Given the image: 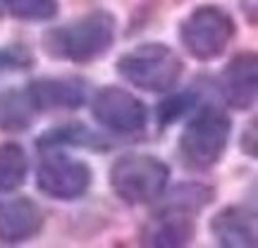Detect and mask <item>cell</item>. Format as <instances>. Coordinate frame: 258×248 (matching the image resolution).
<instances>
[{"mask_svg":"<svg viewBox=\"0 0 258 248\" xmlns=\"http://www.w3.org/2000/svg\"><path fill=\"white\" fill-rule=\"evenodd\" d=\"M115 43V17L105 10H93L70 24L48 29L41 46L50 57L86 64L103 57Z\"/></svg>","mask_w":258,"mask_h":248,"instance_id":"cell-1","label":"cell"},{"mask_svg":"<svg viewBox=\"0 0 258 248\" xmlns=\"http://www.w3.org/2000/svg\"><path fill=\"white\" fill-rule=\"evenodd\" d=\"M232 122L220 108H203L186 122L179 136V157L189 170L206 172L222 160L230 143Z\"/></svg>","mask_w":258,"mask_h":248,"instance_id":"cell-2","label":"cell"},{"mask_svg":"<svg viewBox=\"0 0 258 248\" xmlns=\"http://www.w3.org/2000/svg\"><path fill=\"white\" fill-rule=\"evenodd\" d=\"M117 72L127 84L141 91H172L184 72V64L165 43H144L117 60Z\"/></svg>","mask_w":258,"mask_h":248,"instance_id":"cell-3","label":"cell"},{"mask_svg":"<svg viewBox=\"0 0 258 248\" xmlns=\"http://www.w3.org/2000/svg\"><path fill=\"white\" fill-rule=\"evenodd\" d=\"M170 184V167L156 155H122L110 167V186L129 205L153 203Z\"/></svg>","mask_w":258,"mask_h":248,"instance_id":"cell-4","label":"cell"},{"mask_svg":"<svg viewBox=\"0 0 258 248\" xmlns=\"http://www.w3.org/2000/svg\"><path fill=\"white\" fill-rule=\"evenodd\" d=\"M234 38V19L218 5H201L179 24V41L186 53L201 62H211L225 53Z\"/></svg>","mask_w":258,"mask_h":248,"instance_id":"cell-5","label":"cell"},{"mask_svg":"<svg viewBox=\"0 0 258 248\" xmlns=\"http://www.w3.org/2000/svg\"><path fill=\"white\" fill-rule=\"evenodd\" d=\"M36 186L57 201H74L82 198L91 186V167L84 160L64 155L60 150H46L43 160L36 170Z\"/></svg>","mask_w":258,"mask_h":248,"instance_id":"cell-6","label":"cell"},{"mask_svg":"<svg viewBox=\"0 0 258 248\" xmlns=\"http://www.w3.org/2000/svg\"><path fill=\"white\" fill-rule=\"evenodd\" d=\"M91 115L101 127L120 136H134L146 129L148 122L146 105L120 86H103L93 96Z\"/></svg>","mask_w":258,"mask_h":248,"instance_id":"cell-7","label":"cell"},{"mask_svg":"<svg viewBox=\"0 0 258 248\" xmlns=\"http://www.w3.org/2000/svg\"><path fill=\"white\" fill-rule=\"evenodd\" d=\"M24 96L34 112L77 110L86 101V86L72 76H43L29 84Z\"/></svg>","mask_w":258,"mask_h":248,"instance_id":"cell-8","label":"cell"},{"mask_svg":"<svg viewBox=\"0 0 258 248\" xmlns=\"http://www.w3.org/2000/svg\"><path fill=\"white\" fill-rule=\"evenodd\" d=\"M225 101L237 110H249L256 103L258 84V57L256 53H239L232 57L220 76Z\"/></svg>","mask_w":258,"mask_h":248,"instance_id":"cell-9","label":"cell"},{"mask_svg":"<svg viewBox=\"0 0 258 248\" xmlns=\"http://www.w3.org/2000/svg\"><path fill=\"white\" fill-rule=\"evenodd\" d=\"M43 227V212L31 198L0 201V241L22 243L36 236Z\"/></svg>","mask_w":258,"mask_h":248,"instance_id":"cell-10","label":"cell"},{"mask_svg":"<svg viewBox=\"0 0 258 248\" xmlns=\"http://www.w3.org/2000/svg\"><path fill=\"white\" fill-rule=\"evenodd\" d=\"M194 234H196V227H194L191 215L158 208L156 215L141 231V243L156 248H177L191 243Z\"/></svg>","mask_w":258,"mask_h":248,"instance_id":"cell-11","label":"cell"},{"mask_svg":"<svg viewBox=\"0 0 258 248\" xmlns=\"http://www.w3.org/2000/svg\"><path fill=\"white\" fill-rule=\"evenodd\" d=\"M211 234L220 246L253 248L256 246V212L244 205H230L211 220Z\"/></svg>","mask_w":258,"mask_h":248,"instance_id":"cell-12","label":"cell"},{"mask_svg":"<svg viewBox=\"0 0 258 248\" xmlns=\"http://www.w3.org/2000/svg\"><path fill=\"white\" fill-rule=\"evenodd\" d=\"M29 160L19 143H3L0 146V193H10L19 189L27 179Z\"/></svg>","mask_w":258,"mask_h":248,"instance_id":"cell-13","label":"cell"},{"mask_svg":"<svg viewBox=\"0 0 258 248\" xmlns=\"http://www.w3.org/2000/svg\"><path fill=\"white\" fill-rule=\"evenodd\" d=\"M93 141H101V138L91 134L89 129L84 124H62V127H55L46 131L43 136L38 138V150L46 153V150H55V148H62V146H89V148H96Z\"/></svg>","mask_w":258,"mask_h":248,"instance_id":"cell-14","label":"cell"},{"mask_svg":"<svg viewBox=\"0 0 258 248\" xmlns=\"http://www.w3.org/2000/svg\"><path fill=\"white\" fill-rule=\"evenodd\" d=\"M211 201H213V189L201 186V184H182V186H177L175 191H170L167 201L160 208L184 212V215H191L194 217L196 212H201Z\"/></svg>","mask_w":258,"mask_h":248,"instance_id":"cell-15","label":"cell"},{"mask_svg":"<svg viewBox=\"0 0 258 248\" xmlns=\"http://www.w3.org/2000/svg\"><path fill=\"white\" fill-rule=\"evenodd\" d=\"M55 15V0H0V17L22 19V22H48Z\"/></svg>","mask_w":258,"mask_h":248,"instance_id":"cell-16","label":"cell"},{"mask_svg":"<svg viewBox=\"0 0 258 248\" xmlns=\"http://www.w3.org/2000/svg\"><path fill=\"white\" fill-rule=\"evenodd\" d=\"M31 105L24 91H5L0 93V127L3 129H27L31 120Z\"/></svg>","mask_w":258,"mask_h":248,"instance_id":"cell-17","label":"cell"},{"mask_svg":"<svg viewBox=\"0 0 258 248\" xmlns=\"http://www.w3.org/2000/svg\"><path fill=\"white\" fill-rule=\"evenodd\" d=\"M194 103H196V96H194L191 91L170 96L167 101H163L158 105V124H160V127L172 124L175 120H179L182 115H186V112L191 110Z\"/></svg>","mask_w":258,"mask_h":248,"instance_id":"cell-18","label":"cell"},{"mask_svg":"<svg viewBox=\"0 0 258 248\" xmlns=\"http://www.w3.org/2000/svg\"><path fill=\"white\" fill-rule=\"evenodd\" d=\"M34 64V55L24 46H3L0 48V74L22 72Z\"/></svg>","mask_w":258,"mask_h":248,"instance_id":"cell-19","label":"cell"},{"mask_svg":"<svg viewBox=\"0 0 258 248\" xmlns=\"http://www.w3.org/2000/svg\"><path fill=\"white\" fill-rule=\"evenodd\" d=\"M241 141H244V143H241V150H244V153H249L251 157L256 155V122H251L249 124V136L244 134Z\"/></svg>","mask_w":258,"mask_h":248,"instance_id":"cell-20","label":"cell"}]
</instances>
